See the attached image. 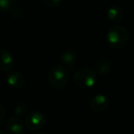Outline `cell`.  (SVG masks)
Returning <instances> with one entry per match:
<instances>
[{"instance_id": "obj_1", "label": "cell", "mask_w": 134, "mask_h": 134, "mask_svg": "<svg viewBox=\"0 0 134 134\" xmlns=\"http://www.w3.org/2000/svg\"><path fill=\"white\" fill-rule=\"evenodd\" d=\"M129 40V32L127 29L120 25H115L109 29L107 35L108 44L111 48L120 49L122 48Z\"/></svg>"}, {"instance_id": "obj_2", "label": "cell", "mask_w": 134, "mask_h": 134, "mask_svg": "<svg viewBox=\"0 0 134 134\" xmlns=\"http://www.w3.org/2000/svg\"><path fill=\"white\" fill-rule=\"evenodd\" d=\"M48 83L52 87L61 89L66 86L69 79V70L63 65L59 64L52 67L48 74Z\"/></svg>"}, {"instance_id": "obj_3", "label": "cell", "mask_w": 134, "mask_h": 134, "mask_svg": "<svg viewBox=\"0 0 134 134\" xmlns=\"http://www.w3.org/2000/svg\"><path fill=\"white\" fill-rule=\"evenodd\" d=\"M74 80L78 87L88 89L95 86L97 80V75L94 70L88 67H83L76 71L74 76Z\"/></svg>"}, {"instance_id": "obj_4", "label": "cell", "mask_w": 134, "mask_h": 134, "mask_svg": "<svg viewBox=\"0 0 134 134\" xmlns=\"http://www.w3.org/2000/svg\"><path fill=\"white\" fill-rule=\"evenodd\" d=\"M46 124V117L41 111H32L27 116L26 127L30 130H39Z\"/></svg>"}, {"instance_id": "obj_5", "label": "cell", "mask_w": 134, "mask_h": 134, "mask_svg": "<svg viewBox=\"0 0 134 134\" xmlns=\"http://www.w3.org/2000/svg\"><path fill=\"white\" fill-rule=\"evenodd\" d=\"M109 103L106 96L102 94H98L92 97L90 101V108L96 113H102L105 112L108 108Z\"/></svg>"}, {"instance_id": "obj_6", "label": "cell", "mask_w": 134, "mask_h": 134, "mask_svg": "<svg viewBox=\"0 0 134 134\" xmlns=\"http://www.w3.org/2000/svg\"><path fill=\"white\" fill-rule=\"evenodd\" d=\"M7 133L8 134H25L24 125L19 118L12 117L8 119L7 123Z\"/></svg>"}, {"instance_id": "obj_7", "label": "cell", "mask_w": 134, "mask_h": 134, "mask_svg": "<svg viewBox=\"0 0 134 134\" xmlns=\"http://www.w3.org/2000/svg\"><path fill=\"white\" fill-rule=\"evenodd\" d=\"M14 65V58L8 50H0V72H8Z\"/></svg>"}, {"instance_id": "obj_8", "label": "cell", "mask_w": 134, "mask_h": 134, "mask_svg": "<svg viewBox=\"0 0 134 134\" xmlns=\"http://www.w3.org/2000/svg\"><path fill=\"white\" fill-rule=\"evenodd\" d=\"M76 54L74 51L72 50H66L63 52L60 56L61 62L64 67H66L67 69H74L76 63Z\"/></svg>"}, {"instance_id": "obj_9", "label": "cell", "mask_w": 134, "mask_h": 134, "mask_svg": "<svg viewBox=\"0 0 134 134\" xmlns=\"http://www.w3.org/2000/svg\"><path fill=\"white\" fill-rule=\"evenodd\" d=\"M7 82L11 87L15 88V89H19L24 86L25 78L22 74L19 72H12L8 75Z\"/></svg>"}, {"instance_id": "obj_10", "label": "cell", "mask_w": 134, "mask_h": 134, "mask_svg": "<svg viewBox=\"0 0 134 134\" xmlns=\"http://www.w3.org/2000/svg\"><path fill=\"white\" fill-rule=\"evenodd\" d=\"M107 15L109 20L114 23H120L123 19V12L118 6H111L107 11Z\"/></svg>"}, {"instance_id": "obj_11", "label": "cell", "mask_w": 134, "mask_h": 134, "mask_svg": "<svg viewBox=\"0 0 134 134\" xmlns=\"http://www.w3.org/2000/svg\"><path fill=\"white\" fill-rule=\"evenodd\" d=\"M96 70L97 75H106L111 70V63L108 59H102L96 63Z\"/></svg>"}, {"instance_id": "obj_12", "label": "cell", "mask_w": 134, "mask_h": 134, "mask_svg": "<svg viewBox=\"0 0 134 134\" xmlns=\"http://www.w3.org/2000/svg\"><path fill=\"white\" fill-rule=\"evenodd\" d=\"M15 0H0V10L10 11L14 8Z\"/></svg>"}, {"instance_id": "obj_13", "label": "cell", "mask_w": 134, "mask_h": 134, "mask_svg": "<svg viewBox=\"0 0 134 134\" xmlns=\"http://www.w3.org/2000/svg\"><path fill=\"white\" fill-rule=\"evenodd\" d=\"M41 2L45 6L46 8H58L62 4L63 0H41Z\"/></svg>"}, {"instance_id": "obj_14", "label": "cell", "mask_w": 134, "mask_h": 134, "mask_svg": "<svg viewBox=\"0 0 134 134\" xmlns=\"http://www.w3.org/2000/svg\"><path fill=\"white\" fill-rule=\"evenodd\" d=\"M28 110V108L25 104H19L15 108V113L17 115H23Z\"/></svg>"}, {"instance_id": "obj_15", "label": "cell", "mask_w": 134, "mask_h": 134, "mask_svg": "<svg viewBox=\"0 0 134 134\" xmlns=\"http://www.w3.org/2000/svg\"><path fill=\"white\" fill-rule=\"evenodd\" d=\"M10 13H11L12 17L15 18V19H19V18H21L23 15L22 10H21L19 8H15V7L10 10Z\"/></svg>"}, {"instance_id": "obj_16", "label": "cell", "mask_w": 134, "mask_h": 134, "mask_svg": "<svg viewBox=\"0 0 134 134\" xmlns=\"http://www.w3.org/2000/svg\"><path fill=\"white\" fill-rule=\"evenodd\" d=\"M6 117V110L2 105H0V122H2Z\"/></svg>"}, {"instance_id": "obj_17", "label": "cell", "mask_w": 134, "mask_h": 134, "mask_svg": "<svg viewBox=\"0 0 134 134\" xmlns=\"http://www.w3.org/2000/svg\"><path fill=\"white\" fill-rule=\"evenodd\" d=\"M0 134H5V133H4V131H3V130H1V129H0Z\"/></svg>"}, {"instance_id": "obj_18", "label": "cell", "mask_w": 134, "mask_h": 134, "mask_svg": "<svg viewBox=\"0 0 134 134\" xmlns=\"http://www.w3.org/2000/svg\"><path fill=\"white\" fill-rule=\"evenodd\" d=\"M35 134H44L43 132H37V133H35Z\"/></svg>"}]
</instances>
